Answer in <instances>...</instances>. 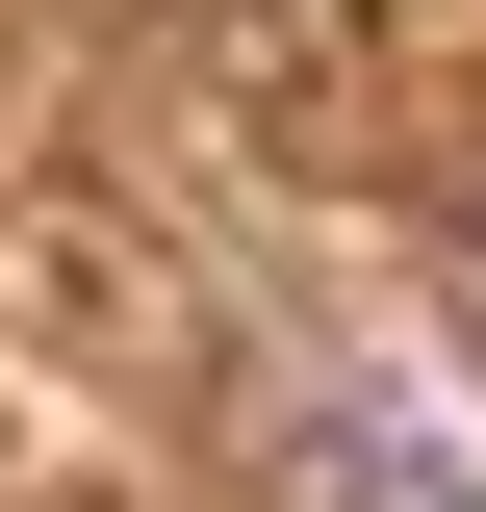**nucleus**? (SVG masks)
I'll return each mask as SVG.
<instances>
[{
  "instance_id": "obj_1",
  "label": "nucleus",
  "mask_w": 486,
  "mask_h": 512,
  "mask_svg": "<svg viewBox=\"0 0 486 512\" xmlns=\"http://www.w3.org/2000/svg\"><path fill=\"white\" fill-rule=\"evenodd\" d=\"M282 512H461V461L410 410H333V436H282Z\"/></svg>"
}]
</instances>
